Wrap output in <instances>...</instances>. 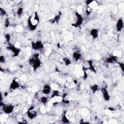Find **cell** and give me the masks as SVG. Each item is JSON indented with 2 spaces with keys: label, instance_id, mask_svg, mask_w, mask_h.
Masks as SVG:
<instances>
[{
  "label": "cell",
  "instance_id": "obj_25",
  "mask_svg": "<svg viewBox=\"0 0 124 124\" xmlns=\"http://www.w3.org/2000/svg\"><path fill=\"white\" fill-rule=\"evenodd\" d=\"M83 72V75H82V78L84 80H87V79L88 78V75L87 73V71H82Z\"/></svg>",
  "mask_w": 124,
  "mask_h": 124
},
{
  "label": "cell",
  "instance_id": "obj_18",
  "mask_svg": "<svg viewBox=\"0 0 124 124\" xmlns=\"http://www.w3.org/2000/svg\"><path fill=\"white\" fill-rule=\"evenodd\" d=\"M90 89L92 91L93 94H95V93L99 90V86L98 85L96 84H94L93 85H90Z\"/></svg>",
  "mask_w": 124,
  "mask_h": 124
},
{
  "label": "cell",
  "instance_id": "obj_17",
  "mask_svg": "<svg viewBox=\"0 0 124 124\" xmlns=\"http://www.w3.org/2000/svg\"><path fill=\"white\" fill-rule=\"evenodd\" d=\"M61 92L58 90V89H55V90H53L52 92V93H51V96L50 97V99H51V98H53L55 97H56V96H61Z\"/></svg>",
  "mask_w": 124,
  "mask_h": 124
},
{
  "label": "cell",
  "instance_id": "obj_14",
  "mask_svg": "<svg viewBox=\"0 0 124 124\" xmlns=\"http://www.w3.org/2000/svg\"><path fill=\"white\" fill-rule=\"evenodd\" d=\"M82 54L79 51H75L72 54V58L75 62H78L81 59Z\"/></svg>",
  "mask_w": 124,
  "mask_h": 124
},
{
  "label": "cell",
  "instance_id": "obj_10",
  "mask_svg": "<svg viewBox=\"0 0 124 124\" xmlns=\"http://www.w3.org/2000/svg\"><path fill=\"white\" fill-rule=\"evenodd\" d=\"M62 15V12L61 11H59L58 14L56 15V16H55L53 17V18H52L50 19H49V22L50 23H52V24H53V23H59V22L60 20Z\"/></svg>",
  "mask_w": 124,
  "mask_h": 124
},
{
  "label": "cell",
  "instance_id": "obj_16",
  "mask_svg": "<svg viewBox=\"0 0 124 124\" xmlns=\"http://www.w3.org/2000/svg\"><path fill=\"white\" fill-rule=\"evenodd\" d=\"M66 112L67 111L66 110L64 111L63 114H62L61 121L62 122V123H63V124H69V123H70V121L69 120V119H68L67 116L66 115Z\"/></svg>",
  "mask_w": 124,
  "mask_h": 124
},
{
  "label": "cell",
  "instance_id": "obj_7",
  "mask_svg": "<svg viewBox=\"0 0 124 124\" xmlns=\"http://www.w3.org/2000/svg\"><path fill=\"white\" fill-rule=\"evenodd\" d=\"M51 89L52 88L51 85L48 84H46L43 86L41 92L44 94L48 95L51 92Z\"/></svg>",
  "mask_w": 124,
  "mask_h": 124
},
{
  "label": "cell",
  "instance_id": "obj_12",
  "mask_svg": "<svg viewBox=\"0 0 124 124\" xmlns=\"http://www.w3.org/2000/svg\"><path fill=\"white\" fill-rule=\"evenodd\" d=\"M26 114L29 119L32 120L37 116V111L34 109L31 110H28Z\"/></svg>",
  "mask_w": 124,
  "mask_h": 124
},
{
  "label": "cell",
  "instance_id": "obj_27",
  "mask_svg": "<svg viewBox=\"0 0 124 124\" xmlns=\"http://www.w3.org/2000/svg\"><path fill=\"white\" fill-rule=\"evenodd\" d=\"M93 0H86L85 1V3H86V6H89L92 2H93Z\"/></svg>",
  "mask_w": 124,
  "mask_h": 124
},
{
  "label": "cell",
  "instance_id": "obj_8",
  "mask_svg": "<svg viewBox=\"0 0 124 124\" xmlns=\"http://www.w3.org/2000/svg\"><path fill=\"white\" fill-rule=\"evenodd\" d=\"M118 58L115 55H110L109 57L106 58L105 60V62L107 64H111V63H114L116 62H117Z\"/></svg>",
  "mask_w": 124,
  "mask_h": 124
},
{
  "label": "cell",
  "instance_id": "obj_24",
  "mask_svg": "<svg viewBox=\"0 0 124 124\" xmlns=\"http://www.w3.org/2000/svg\"><path fill=\"white\" fill-rule=\"evenodd\" d=\"M0 15L1 16H4L6 15V10L2 7H0Z\"/></svg>",
  "mask_w": 124,
  "mask_h": 124
},
{
  "label": "cell",
  "instance_id": "obj_26",
  "mask_svg": "<svg viewBox=\"0 0 124 124\" xmlns=\"http://www.w3.org/2000/svg\"><path fill=\"white\" fill-rule=\"evenodd\" d=\"M6 61V59L4 56L1 55L0 56V63H4Z\"/></svg>",
  "mask_w": 124,
  "mask_h": 124
},
{
  "label": "cell",
  "instance_id": "obj_20",
  "mask_svg": "<svg viewBox=\"0 0 124 124\" xmlns=\"http://www.w3.org/2000/svg\"><path fill=\"white\" fill-rule=\"evenodd\" d=\"M11 26V21L10 18L7 17L4 20V27L5 28H8Z\"/></svg>",
  "mask_w": 124,
  "mask_h": 124
},
{
  "label": "cell",
  "instance_id": "obj_11",
  "mask_svg": "<svg viewBox=\"0 0 124 124\" xmlns=\"http://www.w3.org/2000/svg\"><path fill=\"white\" fill-rule=\"evenodd\" d=\"M89 34L93 39H96L99 36V31L98 29L93 28L90 30Z\"/></svg>",
  "mask_w": 124,
  "mask_h": 124
},
{
  "label": "cell",
  "instance_id": "obj_23",
  "mask_svg": "<svg viewBox=\"0 0 124 124\" xmlns=\"http://www.w3.org/2000/svg\"><path fill=\"white\" fill-rule=\"evenodd\" d=\"M118 65V67L121 69L122 71L123 72H124V63L123 62H117Z\"/></svg>",
  "mask_w": 124,
  "mask_h": 124
},
{
  "label": "cell",
  "instance_id": "obj_13",
  "mask_svg": "<svg viewBox=\"0 0 124 124\" xmlns=\"http://www.w3.org/2000/svg\"><path fill=\"white\" fill-rule=\"evenodd\" d=\"M39 102L43 104L45 108L47 107V104L48 102V97L45 96H42L38 99Z\"/></svg>",
  "mask_w": 124,
  "mask_h": 124
},
{
  "label": "cell",
  "instance_id": "obj_6",
  "mask_svg": "<svg viewBox=\"0 0 124 124\" xmlns=\"http://www.w3.org/2000/svg\"><path fill=\"white\" fill-rule=\"evenodd\" d=\"M101 93L102 94V95L104 98V99L106 101H109L110 99V96L108 93V92L107 89L106 87H104L101 88Z\"/></svg>",
  "mask_w": 124,
  "mask_h": 124
},
{
  "label": "cell",
  "instance_id": "obj_15",
  "mask_svg": "<svg viewBox=\"0 0 124 124\" xmlns=\"http://www.w3.org/2000/svg\"><path fill=\"white\" fill-rule=\"evenodd\" d=\"M41 65V61L39 58L34 62L33 63V64L31 66L33 68V70L34 71H36L37 69H38L40 67Z\"/></svg>",
  "mask_w": 124,
  "mask_h": 124
},
{
  "label": "cell",
  "instance_id": "obj_1",
  "mask_svg": "<svg viewBox=\"0 0 124 124\" xmlns=\"http://www.w3.org/2000/svg\"><path fill=\"white\" fill-rule=\"evenodd\" d=\"M6 48L8 50L12 53V56L13 57H18L21 51V49L19 48L16 47L14 44H13L11 43L8 44V46L6 47Z\"/></svg>",
  "mask_w": 124,
  "mask_h": 124
},
{
  "label": "cell",
  "instance_id": "obj_9",
  "mask_svg": "<svg viewBox=\"0 0 124 124\" xmlns=\"http://www.w3.org/2000/svg\"><path fill=\"white\" fill-rule=\"evenodd\" d=\"M124 28V21L122 18H120L117 21L116 24V29L117 31L121 32Z\"/></svg>",
  "mask_w": 124,
  "mask_h": 124
},
{
  "label": "cell",
  "instance_id": "obj_4",
  "mask_svg": "<svg viewBox=\"0 0 124 124\" xmlns=\"http://www.w3.org/2000/svg\"><path fill=\"white\" fill-rule=\"evenodd\" d=\"M31 47L34 50H41L44 49V46L41 40H37L36 42H31Z\"/></svg>",
  "mask_w": 124,
  "mask_h": 124
},
{
  "label": "cell",
  "instance_id": "obj_28",
  "mask_svg": "<svg viewBox=\"0 0 124 124\" xmlns=\"http://www.w3.org/2000/svg\"><path fill=\"white\" fill-rule=\"evenodd\" d=\"M108 110L111 111H114L116 110V108H113V107H109V108H108Z\"/></svg>",
  "mask_w": 124,
  "mask_h": 124
},
{
  "label": "cell",
  "instance_id": "obj_2",
  "mask_svg": "<svg viewBox=\"0 0 124 124\" xmlns=\"http://www.w3.org/2000/svg\"><path fill=\"white\" fill-rule=\"evenodd\" d=\"M75 17L76 19L75 22V23H72L71 25L75 28H78L82 25L84 21V18L81 15L78 13L77 11L75 12Z\"/></svg>",
  "mask_w": 124,
  "mask_h": 124
},
{
  "label": "cell",
  "instance_id": "obj_5",
  "mask_svg": "<svg viewBox=\"0 0 124 124\" xmlns=\"http://www.w3.org/2000/svg\"><path fill=\"white\" fill-rule=\"evenodd\" d=\"M20 87H21L20 82H19L18 81L16 80V78H14L10 84L9 90L14 91L15 90L18 89Z\"/></svg>",
  "mask_w": 124,
  "mask_h": 124
},
{
  "label": "cell",
  "instance_id": "obj_3",
  "mask_svg": "<svg viewBox=\"0 0 124 124\" xmlns=\"http://www.w3.org/2000/svg\"><path fill=\"white\" fill-rule=\"evenodd\" d=\"M16 106L13 105L12 104H4L3 106L0 107L1 110L2 111L3 113L5 114H9L12 113L15 109V108H16Z\"/></svg>",
  "mask_w": 124,
  "mask_h": 124
},
{
  "label": "cell",
  "instance_id": "obj_21",
  "mask_svg": "<svg viewBox=\"0 0 124 124\" xmlns=\"http://www.w3.org/2000/svg\"><path fill=\"white\" fill-rule=\"evenodd\" d=\"M23 11H24V9H23V7H19L18 8V9L16 11V15L19 17H20L22 16V15L23 13Z\"/></svg>",
  "mask_w": 124,
  "mask_h": 124
},
{
  "label": "cell",
  "instance_id": "obj_22",
  "mask_svg": "<svg viewBox=\"0 0 124 124\" xmlns=\"http://www.w3.org/2000/svg\"><path fill=\"white\" fill-rule=\"evenodd\" d=\"M4 36L5 40V41L6 42V43L7 44L10 43V41H11V37H12L11 35L10 34L8 33H5L4 34Z\"/></svg>",
  "mask_w": 124,
  "mask_h": 124
},
{
  "label": "cell",
  "instance_id": "obj_19",
  "mask_svg": "<svg viewBox=\"0 0 124 124\" xmlns=\"http://www.w3.org/2000/svg\"><path fill=\"white\" fill-rule=\"evenodd\" d=\"M62 60L63 62L64 63L65 65L67 66H69L72 63L71 59H70V58H69L68 57H63L62 59Z\"/></svg>",
  "mask_w": 124,
  "mask_h": 124
}]
</instances>
